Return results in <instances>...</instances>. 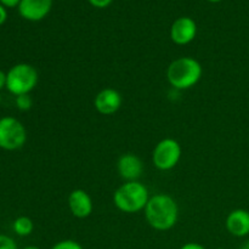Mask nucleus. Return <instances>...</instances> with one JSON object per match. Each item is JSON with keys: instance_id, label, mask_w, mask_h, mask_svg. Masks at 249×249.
<instances>
[{"instance_id": "15", "label": "nucleus", "mask_w": 249, "mask_h": 249, "mask_svg": "<svg viewBox=\"0 0 249 249\" xmlns=\"http://www.w3.org/2000/svg\"><path fill=\"white\" fill-rule=\"evenodd\" d=\"M51 249H84L78 242L73 240H63L56 243Z\"/></svg>"}, {"instance_id": "13", "label": "nucleus", "mask_w": 249, "mask_h": 249, "mask_svg": "<svg viewBox=\"0 0 249 249\" xmlns=\"http://www.w3.org/2000/svg\"><path fill=\"white\" fill-rule=\"evenodd\" d=\"M12 228H14V231L16 235L24 237V236H28L33 232L34 224L32 221V219L28 218V216H19V218H17L14 221Z\"/></svg>"}, {"instance_id": "2", "label": "nucleus", "mask_w": 249, "mask_h": 249, "mask_svg": "<svg viewBox=\"0 0 249 249\" xmlns=\"http://www.w3.org/2000/svg\"><path fill=\"white\" fill-rule=\"evenodd\" d=\"M203 73L201 63L194 57H180L173 61L167 71L168 82L175 89H190L199 82Z\"/></svg>"}, {"instance_id": "17", "label": "nucleus", "mask_w": 249, "mask_h": 249, "mask_svg": "<svg viewBox=\"0 0 249 249\" xmlns=\"http://www.w3.org/2000/svg\"><path fill=\"white\" fill-rule=\"evenodd\" d=\"M88 1L96 9H105V7L109 6L113 0H88Z\"/></svg>"}, {"instance_id": "9", "label": "nucleus", "mask_w": 249, "mask_h": 249, "mask_svg": "<svg viewBox=\"0 0 249 249\" xmlns=\"http://www.w3.org/2000/svg\"><path fill=\"white\" fill-rule=\"evenodd\" d=\"M122 95L119 91L112 88H106L96 95L94 100V106L99 113L104 116L114 114L122 106Z\"/></svg>"}, {"instance_id": "16", "label": "nucleus", "mask_w": 249, "mask_h": 249, "mask_svg": "<svg viewBox=\"0 0 249 249\" xmlns=\"http://www.w3.org/2000/svg\"><path fill=\"white\" fill-rule=\"evenodd\" d=\"M0 249H18L16 242L6 235H0Z\"/></svg>"}, {"instance_id": "12", "label": "nucleus", "mask_w": 249, "mask_h": 249, "mask_svg": "<svg viewBox=\"0 0 249 249\" xmlns=\"http://www.w3.org/2000/svg\"><path fill=\"white\" fill-rule=\"evenodd\" d=\"M226 229L236 237L249 235V212L246 209H235L226 218Z\"/></svg>"}, {"instance_id": "22", "label": "nucleus", "mask_w": 249, "mask_h": 249, "mask_svg": "<svg viewBox=\"0 0 249 249\" xmlns=\"http://www.w3.org/2000/svg\"><path fill=\"white\" fill-rule=\"evenodd\" d=\"M241 249H249V240L246 241V242L241 246Z\"/></svg>"}, {"instance_id": "4", "label": "nucleus", "mask_w": 249, "mask_h": 249, "mask_svg": "<svg viewBox=\"0 0 249 249\" xmlns=\"http://www.w3.org/2000/svg\"><path fill=\"white\" fill-rule=\"evenodd\" d=\"M6 75V89L16 96L29 94L38 83V72L28 63L15 65Z\"/></svg>"}, {"instance_id": "24", "label": "nucleus", "mask_w": 249, "mask_h": 249, "mask_svg": "<svg viewBox=\"0 0 249 249\" xmlns=\"http://www.w3.org/2000/svg\"><path fill=\"white\" fill-rule=\"evenodd\" d=\"M209 2H220L221 0H208Z\"/></svg>"}, {"instance_id": "6", "label": "nucleus", "mask_w": 249, "mask_h": 249, "mask_svg": "<svg viewBox=\"0 0 249 249\" xmlns=\"http://www.w3.org/2000/svg\"><path fill=\"white\" fill-rule=\"evenodd\" d=\"M181 146L174 139H163L156 145L152 153V160L160 170H170L179 163L181 158Z\"/></svg>"}, {"instance_id": "14", "label": "nucleus", "mask_w": 249, "mask_h": 249, "mask_svg": "<svg viewBox=\"0 0 249 249\" xmlns=\"http://www.w3.org/2000/svg\"><path fill=\"white\" fill-rule=\"evenodd\" d=\"M32 104H33V101H32L29 94L16 96V106L17 108L21 109V111H28L32 107Z\"/></svg>"}, {"instance_id": "21", "label": "nucleus", "mask_w": 249, "mask_h": 249, "mask_svg": "<svg viewBox=\"0 0 249 249\" xmlns=\"http://www.w3.org/2000/svg\"><path fill=\"white\" fill-rule=\"evenodd\" d=\"M6 79H7L6 73H5L4 71L0 70V90H1L4 87L6 88Z\"/></svg>"}, {"instance_id": "3", "label": "nucleus", "mask_w": 249, "mask_h": 249, "mask_svg": "<svg viewBox=\"0 0 249 249\" xmlns=\"http://www.w3.org/2000/svg\"><path fill=\"white\" fill-rule=\"evenodd\" d=\"M148 199V190L139 181H126L113 195V203L124 213H138L145 209Z\"/></svg>"}, {"instance_id": "10", "label": "nucleus", "mask_w": 249, "mask_h": 249, "mask_svg": "<svg viewBox=\"0 0 249 249\" xmlns=\"http://www.w3.org/2000/svg\"><path fill=\"white\" fill-rule=\"evenodd\" d=\"M68 207L75 218H88L92 212L91 197L82 189L73 190L68 196Z\"/></svg>"}, {"instance_id": "18", "label": "nucleus", "mask_w": 249, "mask_h": 249, "mask_svg": "<svg viewBox=\"0 0 249 249\" xmlns=\"http://www.w3.org/2000/svg\"><path fill=\"white\" fill-rule=\"evenodd\" d=\"M21 0H0V4L5 7H18Z\"/></svg>"}, {"instance_id": "5", "label": "nucleus", "mask_w": 249, "mask_h": 249, "mask_svg": "<svg viewBox=\"0 0 249 249\" xmlns=\"http://www.w3.org/2000/svg\"><path fill=\"white\" fill-rule=\"evenodd\" d=\"M27 141V131L23 124L14 117L0 119V148L15 151L21 148Z\"/></svg>"}, {"instance_id": "11", "label": "nucleus", "mask_w": 249, "mask_h": 249, "mask_svg": "<svg viewBox=\"0 0 249 249\" xmlns=\"http://www.w3.org/2000/svg\"><path fill=\"white\" fill-rule=\"evenodd\" d=\"M117 169H118L119 175L125 181H138L143 172V165L138 156L133 153H126L119 158Z\"/></svg>"}, {"instance_id": "7", "label": "nucleus", "mask_w": 249, "mask_h": 249, "mask_svg": "<svg viewBox=\"0 0 249 249\" xmlns=\"http://www.w3.org/2000/svg\"><path fill=\"white\" fill-rule=\"evenodd\" d=\"M197 34V24L191 17H179L170 28V39L178 45L191 43Z\"/></svg>"}, {"instance_id": "20", "label": "nucleus", "mask_w": 249, "mask_h": 249, "mask_svg": "<svg viewBox=\"0 0 249 249\" xmlns=\"http://www.w3.org/2000/svg\"><path fill=\"white\" fill-rule=\"evenodd\" d=\"M180 249H206V248H204L202 245H199V243L190 242V243H186V245L182 246Z\"/></svg>"}, {"instance_id": "19", "label": "nucleus", "mask_w": 249, "mask_h": 249, "mask_svg": "<svg viewBox=\"0 0 249 249\" xmlns=\"http://www.w3.org/2000/svg\"><path fill=\"white\" fill-rule=\"evenodd\" d=\"M6 19H7L6 9H5V6H2V5L0 4V26L5 23V22H6Z\"/></svg>"}, {"instance_id": "1", "label": "nucleus", "mask_w": 249, "mask_h": 249, "mask_svg": "<svg viewBox=\"0 0 249 249\" xmlns=\"http://www.w3.org/2000/svg\"><path fill=\"white\" fill-rule=\"evenodd\" d=\"M145 216L151 228L158 231H167L177 224L179 208L177 202L168 195H155L150 197L146 204Z\"/></svg>"}, {"instance_id": "8", "label": "nucleus", "mask_w": 249, "mask_h": 249, "mask_svg": "<svg viewBox=\"0 0 249 249\" xmlns=\"http://www.w3.org/2000/svg\"><path fill=\"white\" fill-rule=\"evenodd\" d=\"M53 0H21L18 12L27 21L36 22L45 18L51 11Z\"/></svg>"}, {"instance_id": "25", "label": "nucleus", "mask_w": 249, "mask_h": 249, "mask_svg": "<svg viewBox=\"0 0 249 249\" xmlns=\"http://www.w3.org/2000/svg\"><path fill=\"white\" fill-rule=\"evenodd\" d=\"M0 104H1V96H0Z\"/></svg>"}, {"instance_id": "23", "label": "nucleus", "mask_w": 249, "mask_h": 249, "mask_svg": "<svg viewBox=\"0 0 249 249\" xmlns=\"http://www.w3.org/2000/svg\"><path fill=\"white\" fill-rule=\"evenodd\" d=\"M22 249H40L39 247H36V246H28V247H24Z\"/></svg>"}, {"instance_id": "26", "label": "nucleus", "mask_w": 249, "mask_h": 249, "mask_svg": "<svg viewBox=\"0 0 249 249\" xmlns=\"http://www.w3.org/2000/svg\"><path fill=\"white\" fill-rule=\"evenodd\" d=\"M214 249H224V248H214Z\"/></svg>"}]
</instances>
